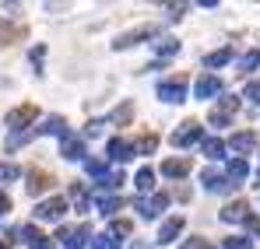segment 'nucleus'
Returning a JSON list of instances; mask_svg holds the SVG:
<instances>
[]
</instances>
